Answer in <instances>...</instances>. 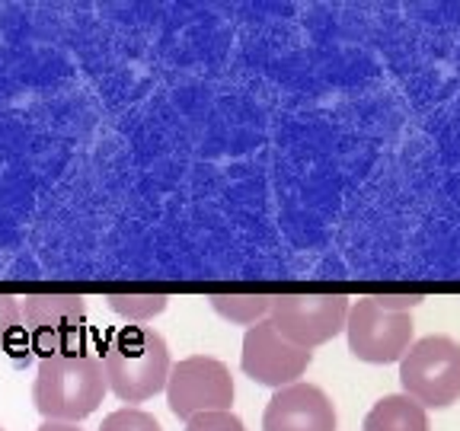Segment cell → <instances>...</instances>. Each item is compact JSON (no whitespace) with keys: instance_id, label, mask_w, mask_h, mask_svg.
I'll use <instances>...</instances> for the list:
<instances>
[{"instance_id":"obj_1","label":"cell","mask_w":460,"mask_h":431,"mask_svg":"<svg viewBox=\"0 0 460 431\" xmlns=\"http://www.w3.org/2000/svg\"><path fill=\"white\" fill-rule=\"evenodd\" d=\"M100 365L109 393L122 402H147L166 387L170 377V348L154 326H119L100 345Z\"/></svg>"},{"instance_id":"obj_6","label":"cell","mask_w":460,"mask_h":431,"mask_svg":"<svg viewBox=\"0 0 460 431\" xmlns=\"http://www.w3.org/2000/svg\"><path fill=\"white\" fill-rule=\"evenodd\" d=\"M352 297L345 295H279L272 297L269 320L297 348L314 352L316 345H326L345 332Z\"/></svg>"},{"instance_id":"obj_17","label":"cell","mask_w":460,"mask_h":431,"mask_svg":"<svg viewBox=\"0 0 460 431\" xmlns=\"http://www.w3.org/2000/svg\"><path fill=\"white\" fill-rule=\"evenodd\" d=\"M36 431H84V428H77V425H71V422H42Z\"/></svg>"},{"instance_id":"obj_5","label":"cell","mask_w":460,"mask_h":431,"mask_svg":"<svg viewBox=\"0 0 460 431\" xmlns=\"http://www.w3.org/2000/svg\"><path fill=\"white\" fill-rule=\"evenodd\" d=\"M164 390L170 412L182 422L205 416V412H230L234 396H237L230 367L211 355H192L172 365Z\"/></svg>"},{"instance_id":"obj_7","label":"cell","mask_w":460,"mask_h":431,"mask_svg":"<svg viewBox=\"0 0 460 431\" xmlns=\"http://www.w3.org/2000/svg\"><path fill=\"white\" fill-rule=\"evenodd\" d=\"M345 336H349V352L358 361L396 365L410 352L416 323H412V313H387L374 303V297H358L349 307Z\"/></svg>"},{"instance_id":"obj_10","label":"cell","mask_w":460,"mask_h":431,"mask_svg":"<svg viewBox=\"0 0 460 431\" xmlns=\"http://www.w3.org/2000/svg\"><path fill=\"white\" fill-rule=\"evenodd\" d=\"M361 431H429V412L412 396L390 393L374 402Z\"/></svg>"},{"instance_id":"obj_3","label":"cell","mask_w":460,"mask_h":431,"mask_svg":"<svg viewBox=\"0 0 460 431\" xmlns=\"http://www.w3.org/2000/svg\"><path fill=\"white\" fill-rule=\"evenodd\" d=\"M402 393L422 409H447L460 400V342L451 336H425L400 358Z\"/></svg>"},{"instance_id":"obj_18","label":"cell","mask_w":460,"mask_h":431,"mask_svg":"<svg viewBox=\"0 0 460 431\" xmlns=\"http://www.w3.org/2000/svg\"><path fill=\"white\" fill-rule=\"evenodd\" d=\"M0 431H4V428H0Z\"/></svg>"},{"instance_id":"obj_15","label":"cell","mask_w":460,"mask_h":431,"mask_svg":"<svg viewBox=\"0 0 460 431\" xmlns=\"http://www.w3.org/2000/svg\"><path fill=\"white\" fill-rule=\"evenodd\" d=\"M182 431H246V425L234 412H205V416L189 418Z\"/></svg>"},{"instance_id":"obj_4","label":"cell","mask_w":460,"mask_h":431,"mask_svg":"<svg viewBox=\"0 0 460 431\" xmlns=\"http://www.w3.org/2000/svg\"><path fill=\"white\" fill-rule=\"evenodd\" d=\"M22 336L39 358L74 355L86 326V301L80 295H26L20 297Z\"/></svg>"},{"instance_id":"obj_16","label":"cell","mask_w":460,"mask_h":431,"mask_svg":"<svg viewBox=\"0 0 460 431\" xmlns=\"http://www.w3.org/2000/svg\"><path fill=\"white\" fill-rule=\"evenodd\" d=\"M422 301H425L422 295H377L374 297V303L381 310H387V313H412Z\"/></svg>"},{"instance_id":"obj_13","label":"cell","mask_w":460,"mask_h":431,"mask_svg":"<svg viewBox=\"0 0 460 431\" xmlns=\"http://www.w3.org/2000/svg\"><path fill=\"white\" fill-rule=\"evenodd\" d=\"M106 303L112 313L125 316L128 323L144 326L147 320H154V316H160L170 307V297L166 295H109Z\"/></svg>"},{"instance_id":"obj_2","label":"cell","mask_w":460,"mask_h":431,"mask_svg":"<svg viewBox=\"0 0 460 431\" xmlns=\"http://www.w3.org/2000/svg\"><path fill=\"white\" fill-rule=\"evenodd\" d=\"M106 374L96 355H55L42 358L32 381V402L45 422H84L106 400Z\"/></svg>"},{"instance_id":"obj_9","label":"cell","mask_w":460,"mask_h":431,"mask_svg":"<svg viewBox=\"0 0 460 431\" xmlns=\"http://www.w3.org/2000/svg\"><path fill=\"white\" fill-rule=\"evenodd\" d=\"M339 416L332 400L314 383H291L272 393L262 412V431H336Z\"/></svg>"},{"instance_id":"obj_8","label":"cell","mask_w":460,"mask_h":431,"mask_svg":"<svg viewBox=\"0 0 460 431\" xmlns=\"http://www.w3.org/2000/svg\"><path fill=\"white\" fill-rule=\"evenodd\" d=\"M314 361V352L297 348L285 336H279V330L272 326V320L250 326L243 336V352H240V367L252 383L262 387H291L304 377V371Z\"/></svg>"},{"instance_id":"obj_14","label":"cell","mask_w":460,"mask_h":431,"mask_svg":"<svg viewBox=\"0 0 460 431\" xmlns=\"http://www.w3.org/2000/svg\"><path fill=\"white\" fill-rule=\"evenodd\" d=\"M100 431H164V428H160V422L151 416V412L128 406V409L109 412V416L102 418Z\"/></svg>"},{"instance_id":"obj_11","label":"cell","mask_w":460,"mask_h":431,"mask_svg":"<svg viewBox=\"0 0 460 431\" xmlns=\"http://www.w3.org/2000/svg\"><path fill=\"white\" fill-rule=\"evenodd\" d=\"M208 307L215 310L221 320L237 326H256L262 320H269V310H272V297L266 295H211Z\"/></svg>"},{"instance_id":"obj_12","label":"cell","mask_w":460,"mask_h":431,"mask_svg":"<svg viewBox=\"0 0 460 431\" xmlns=\"http://www.w3.org/2000/svg\"><path fill=\"white\" fill-rule=\"evenodd\" d=\"M16 352H29V342L22 336V313H20V297L0 295V358H16Z\"/></svg>"}]
</instances>
